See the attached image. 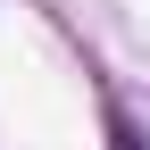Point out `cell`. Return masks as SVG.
<instances>
[{"label":"cell","instance_id":"1","mask_svg":"<svg viewBox=\"0 0 150 150\" xmlns=\"http://www.w3.org/2000/svg\"><path fill=\"white\" fill-rule=\"evenodd\" d=\"M100 125H108V150H150V142H142V125L125 117L117 100H108V117H100Z\"/></svg>","mask_w":150,"mask_h":150}]
</instances>
